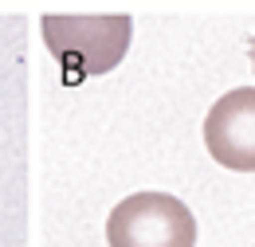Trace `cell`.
I'll return each instance as SVG.
<instances>
[{"instance_id":"1","label":"cell","mask_w":255,"mask_h":247,"mask_svg":"<svg viewBox=\"0 0 255 247\" xmlns=\"http://www.w3.org/2000/svg\"><path fill=\"white\" fill-rule=\"evenodd\" d=\"M51 55L63 67V83L106 75L126 59L133 20L129 16H43L39 20Z\"/></svg>"},{"instance_id":"2","label":"cell","mask_w":255,"mask_h":247,"mask_svg":"<svg viewBox=\"0 0 255 247\" xmlns=\"http://www.w3.org/2000/svg\"><path fill=\"white\" fill-rule=\"evenodd\" d=\"M106 240L110 247H192L196 220L189 204L169 192H137L110 212Z\"/></svg>"},{"instance_id":"3","label":"cell","mask_w":255,"mask_h":247,"mask_svg":"<svg viewBox=\"0 0 255 247\" xmlns=\"http://www.w3.org/2000/svg\"><path fill=\"white\" fill-rule=\"evenodd\" d=\"M204 145L224 169L255 173V91H228L204 118Z\"/></svg>"},{"instance_id":"4","label":"cell","mask_w":255,"mask_h":247,"mask_svg":"<svg viewBox=\"0 0 255 247\" xmlns=\"http://www.w3.org/2000/svg\"><path fill=\"white\" fill-rule=\"evenodd\" d=\"M252 67H255V43H252Z\"/></svg>"}]
</instances>
